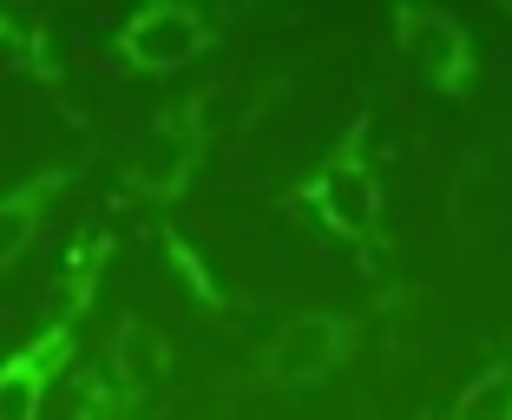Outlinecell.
Instances as JSON below:
<instances>
[{"instance_id": "obj_4", "label": "cell", "mask_w": 512, "mask_h": 420, "mask_svg": "<svg viewBox=\"0 0 512 420\" xmlns=\"http://www.w3.org/2000/svg\"><path fill=\"white\" fill-rule=\"evenodd\" d=\"M355 348H362V315L355 309H296L250 355V388L316 394L355 361Z\"/></svg>"}, {"instance_id": "obj_10", "label": "cell", "mask_w": 512, "mask_h": 420, "mask_svg": "<svg viewBox=\"0 0 512 420\" xmlns=\"http://www.w3.org/2000/svg\"><path fill=\"white\" fill-rule=\"evenodd\" d=\"M158 250H165V263H171V276H178L184 289H191V302L197 309H211V315H237L243 309V296L224 283V276L211 270V256L197 250L191 237H184L178 224H158Z\"/></svg>"}, {"instance_id": "obj_11", "label": "cell", "mask_w": 512, "mask_h": 420, "mask_svg": "<svg viewBox=\"0 0 512 420\" xmlns=\"http://www.w3.org/2000/svg\"><path fill=\"white\" fill-rule=\"evenodd\" d=\"M453 420H512V348H506V355H493L480 375L460 388Z\"/></svg>"}, {"instance_id": "obj_2", "label": "cell", "mask_w": 512, "mask_h": 420, "mask_svg": "<svg viewBox=\"0 0 512 420\" xmlns=\"http://www.w3.org/2000/svg\"><path fill=\"white\" fill-rule=\"evenodd\" d=\"M112 250H119V237H112L106 224L79 230V237L66 243L60 296H53L46 322L20 348L0 355V420H40L53 381H60L66 368H73V355H79V335H86V315H92V302H99V289H106Z\"/></svg>"}, {"instance_id": "obj_3", "label": "cell", "mask_w": 512, "mask_h": 420, "mask_svg": "<svg viewBox=\"0 0 512 420\" xmlns=\"http://www.w3.org/2000/svg\"><path fill=\"white\" fill-rule=\"evenodd\" d=\"M224 99H230V86H197V92H184V99L151 112V125L138 132V145L125 151V165H119L125 204L171 210L191 191L204 158H211V145H217V105Z\"/></svg>"}, {"instance_id": "obj_9", "label": "cell", "mask_w": 512, "mask_h": 420, "mask_svg": "<svg viewBox=\"0 0 512 420\" xmlns=\"http://www.w3.org/2000/svg\"><path fill=\"white\" fill-rule=\"evenodd\" d=\"M0 60L20 66L33 86L46 92H66V60H60V40L46 33L40 14H14V7H0Z\"/></svg>"}, {"instance_id": "obj_6", "label": "cell", "mask_w": 512, "mask_h": 420, "mask_svg": "<svg viewBox=\"0 0 512 420\" xmlns=\"http://www.w3.org/2000/svg\"><path fill=\"white\" fill-rule=\"evenodd\" d=\"M230 20H237L230 7H204V0H151V7H138V14L119 20L112 60L138 79L184 73V66H197L204 53H217Z\"/></svg>"}, {"instance_id": "obj_5", "label": "cell", "mask_w": 512, "mask_h": 420, "mask_svg": "<svg viewBox=\"0 0 512 420\" xmlns=\"http://www.w3.org/2000/svg\"><path fill=\"white\" fill-rule=\"evenodd\" d=\"M171 375V342L151 315H119L106 355L86 368L73 394V420H138Z\"/></svg>"}, {"instance_id": "obj_7", "label": "cell", "mask_w": 512, "mask_h": 420, "mask_svg": "<svg viewBox=\"0 0 512 420\" xmlns=\"http://www.w3.org/2000/svg\"><path fill=\"white\" fill-rule=\"evenodd\" d=\"M388 33H394V53L427 79V92L473 99V86H480V40L467 33V20H453L447 7L401 0V7H388Z\"/></svg>"}, {"instance_id": "obj_1", "label": "cell", "mask_w": 512, "mask_h": 420, "mask_svg": "<svg viewBox=\"0 0 512 420\" xmlns=\"http://www.w3.org/2000/svg\"><path fill=\"white\" fill-rule=\"evenodd\" d=\"M283 210L309 217L329 243H342L368 276L394 256L388 237V191H381V151H375V112H355L342 132L329 138L316 165L283 191Z\"/></svg>"}, {"instance_id": "obj_8", "label": "cell", "mask_w": 512, "mask_h": 420, "mask_svg": "<svg viewBox=\"0 0 512 420\" xmlns=\"http://www.w3.org/2000/svg\"><path fill=\"white\" fill-rule=\"evenodd\" d=\"M73 178H79V165H73V158H60V165H40V171H27L20 184L0 191V276L33 250V237L46 230L53 204L73 191Z\"/></svg>"}, {"instance_id": "obj_12", "label": "cell", "mask_w": 512, "mask_h": 420, "mask_svg": "<svg viewBox=\"0 0 512 420\" xmlns=\"http://www.w3.org/2000/svg\"><path fill=\"white\" fill-rule=\"evenodd\" d=\"M368 420H375V414H368Z\"/></svg>"}]
</instances>
